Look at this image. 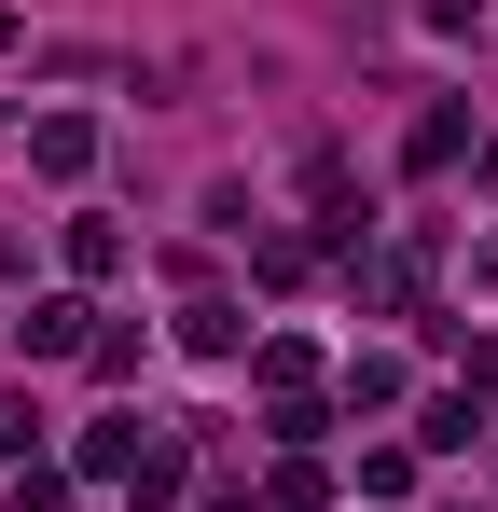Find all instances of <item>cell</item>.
Masks as SVG:
<instances>
[{"label": "cell", "instance_id": "cell-1", "mask_svg": "<svg viewBox=\"0 0 498 512\" xmlns=\"http://www.w3.org/2000/svg\"><path fill=\"white\" fill-rule=\"evenodd\" d=\"M14 346H28V360H83V346H97V305L56 291V305H28V319H14Z\"/></svg>", "mask_w": 498, "mask_h": 512}, {"label": "cell", "instance_id": "cell-2", "mask_svg": "<svg viewBox=\"0 0 498 512\" xmlns=\"http://www.w3.org/2000/svg\"><path fill=\"white\" fill-rule=\"evenodd\" d=\"M28 167H42V180H83V167H97V125H83V111H42V125H28Z\"/></svg>", "mask_w": 498, "mask_h": 512}, {"label": "cell", "instance_id": "cell-3", "mask_svg": "<svg viewBox=\"0 0 498 512\" xmlns=\"http://www.w3.org/2000/svg\"><path fill=\"white\" fill-rule=\"evenodd\" d=\"M139 443H153V429H139V416H111V429H83V471H97V485H125V471H139Z\"/></svg>", "mask_w": 498, "mask_h": 512}, {"label": "cell", "instance_id": "cell-4", "mask_svg": "<svg viewBox=\"0 0 498 512\" xmlns=\"http://www.w3.org/2000/svg\"><path fill=\"white\" fill-rule=\"evenodd\" d=\"M471 429H485V416H471V388H443V402H429V416H415V443H429V457H457V443H471Z\"/></svg>", "mask_w": 498, "mask_h": 512}, {"label": "cell", "instance_id": "cell-5", "mask_svg": "<svg viewBox=\"0 0 498 512\" xmlns=\"http://www.w3.org/2000/svg\"><path fill=\"white\" fill-rule=\"evenodd\" d=\"M180 346H194V360H236L249 319H236V305H194V319H180Z\"/></svg>", "mask_w": 498, "mask_h": 512}, {"label": "cell", "instance_id": "cell-6", "mask_svg": "<svg viewBox=\"0 0 498 512\" xmlns=\"http://www.w3.org/2000/svg\"><path fill=\"white\" fill-rule=\"evenodd\" d=\"M14 457H42V402H28V388H0V471H14Z\"/></svg>", "mask_w": 498, "mask_h": 512}, {"label": "cell", "instance_id": "cell-7", "mask_svg": "<svg viewBox=\"0 0 498 512\" xmlns=\"http://www.w3.org/2000/svg\"><path fill=\"white\" fill-rule=\"evenodd\" d=\"M263 512H332V485H319V457H291V471L263 485Z\"/></svg>", "mask_w": 498, "mask_h": 512}, {"label": "cell", "instance_id": "cell-8", "mask_svg": "<svg viewBox=\"0 0 498 512\" xmlns=\"http://www.w3.org/2000/svg\"><path fill=\"white\" fill-rule=\"evenodd\" d=\"M0 499H14V512H56V499H70V471H42V457H14V485H0Z\"/></svg>", "mask_w": 498, "mask_h": 512}, {"label": "cell", "instance_id": "cell-9", "mask_svg": "<svg viewBox=\"0 0 498 512\" xmlns=\"http://www.w3.org/2000/svg\"><path fill=\"white\" fill-rule=\"evenodd\" d=\"M429 28H443V42H471V28H485V0H429Z\"/></svg>", "mask_w": 498, "mask_h": 512}, {"label": "cell", "instance_id": "cell-10", "mask_svg": "<svg viewBox=\"0 0 498 512\" xmlns=\"http://www.w3.org/2000/svg\"><path fill=\"white\" fill-rule=\"evenodd\" d=\"M0 42H14V14H0Z\"/></svg>", "mask_w": 498, "mask_h": 512}]
</instances>
